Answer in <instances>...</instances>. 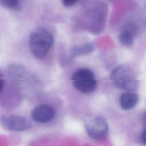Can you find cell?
<instances>
[{"label":"cell","instance_id":"cell-1","mask_svg":"<svg viewBox=\"0 0 146 146\" xmlns=\"http://www.w3.org/2000/svg\"><path fill=\"white\" fill-rule=\"evenodd\" d=\"M29 44L33 55L42 60L47 56L51 48L54 44V36L47 29L39 28L30 34Z\"/></svg>","mask_w":146,"mask_h":146},{"label":"cell","instance_id":"cell-6","mask_svg":"<svg viewBox=\"0 0 146 146\" xmlns=\"http://www.w3.org/2000/svg\"><path fill=\"white\" fill-rule=\"evenodd\" d=\"M55 116V111L50 105L41 104L32 111L31 117L35 122L47 123L51 121Z\"/></svg>","mask_w":146,"mask_h":146},{"label":"cell","instance_id":"cell-3","mask_svg":"<svg viewBox=\"0 0 146 146\" xmlns=\"http://www.w3.org/2000/svg\"><path fill=\"white\" fill-rule=\"evenodd\" d=\"M71 80L75 88L82 93H90L96 87V80L94 74L87 68L76 70L72 75Z\"/></svg>","mask_w":146,"mask_h":146},{"label":"cell","instance_id":"cell-2","mask_svg":"<svg viewBox=\"0 0 146 146\" xmlns=\"http://www.w3.org/2000/svg\"><path fill=\"white\" fill-rule=\"evenodd\" d=\"M111 79L118 88L131 91L137 87L136 77L133 71L127 66L120 65L112 71Z\"/></svg>","mask_w":146,"mask_h":146},{"label":"cell","instance_id":"cell-10","mask_svg":"<svg viewBox=\"0 0 146 146\" xmlns=\"http://www.w3.org/2000/svg\"><path fill=\"white\" fill-rule=\"evenodd\" d=\"M0 4L6 8L14 10H19L21 7V3L18 0H1Z\"/></svg>","mask_w":146,"mask_h":146},{"label":"cell","instance_id":"cell-9","mask_svg":"<svg viewBox=\"0 0 146 146\" xmlns=\"http://www.w3.org/2000/svg\"><path fill=\"white\" fill-rule=\"evenodd\" d=\"M119 40L123 44L130 45L133 43V35L131 31L128 30H124L120 34Z\"/></svg>","mask_w":146,"mask_h":146},{"label":"cell","instance_id":"cell-11","mask_svg":"<svg viewBox=\"0 0 146 146\" xmlns=\"http://www.w3.org/2000/svg\"><path fill=\"white\" fill-rule=\"evenodd\" d=\"M76 1H72V0H64L62 1V3L63 4V5L66 7H71L74 6V5H75L76 3Z\"/></svg>","mask_w":146,"mask_h":146},{"label":"cell","instance_id":"cell-4","mask_svg":"<svg viewBox=\"0 0 146 146\" xmlns=\"http://www.w3.org/2000/svg\"><path fill=\"white\" fill-rule=\"evenodd\" d=\"M88 136L95 140L104 139L108 133V125L106 120L101 116H91L85 122Z\"/></svg>","mask_w":146,"mask_h":146},{"label":"cell","instance_id":"cell-7","mask_svg":"<svg viewBox=\"0 0 146 146\" xmlns=\"http://www.w3.org/2000/svg\"><path fill=\"white\" fill-rule=\"evenodd\" d=\"M137 99V95L135 93L127 91L122 94L120 98V106L122 109L129 110L136 105Z\"/></svg>","mask_w":146,"mask_h":146},{"label":"cell","instance_id":"cell-8","mask_svg":"<svg viewBox=\"0 0 146 146\" xmlns=\"http://www.w3.org/2000/svg\"><path fill=\"white\" fill-rule=\"evenodd\" d=\"M93 50V45L91 43H87L80 46H74L70 50V55L71 56H76L83 54L91 51Z\"/></svg>","mask_w":146,"mask_h":146},{"label":"cell","instance_id":"cell-12","mask_svg":"<svg viewBox=\"0 0 146 146\" xmlns=\"http://www.w3.org/2000/svg\"><path fill=\"white\" fill-rule=\"evenodd\" d=\"M141 140L144 144H146V128L143 131L141 134Z\"/></svg>","mask_w":146,"mask_h":146},{"label":"cell","instance_id":"cell-5","mask_svg":"<svg viewBox=\"0 0 146 146\" xmlns=\"http://www.w3.org/2000/svg\"><path fill=\"white\" fill-rule=\"evenodd\" d=\"M1 121L7 129L16 131H22L31 126L30 121L27 119L17 115L3 116L1 117Z\"/></svg>","mask_w":146,"mask_h":146},{"label":"cell","instance_id":"cell-13","mask_svg":"<svg viewBox=\"0 0 146 146\" xmlns=\"http://www.w3.org/2000/svg\"><path fill=\"white\" fill-rule=\"evenodd\" d=\"M5 85V80L2 78V76L0 77V92L2 91Z\"/></svg>","mask_w":146,"mask_h":146}]
</instances>
